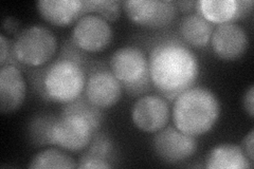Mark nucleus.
Here are the masks:
<instances>
[{"mask_svg": "<svg viewBox=\"0 0 254 169\" xmlns=\"http://www.w3.org/2000/svg\"><path fill=\"white\" fill-rule=\"evenodd\" d=\"M110 71L130 95H140L149 90L148 57L140 48L125 46L110 58Z\"/></svg>", "mask_w": 254, "mask_h": 169, "instance_id": "39448f33", "label": "nucleus"}, {"mask_svg": "<svg viewBox=\"0 0 254 169\" xmlns=\"http://www.w3.org/2000/svg\"><path fill=\"white\" fill-rule=\"evenodd\" d=\"M27 86L21 71L12 63L0 70V112L9 114L18 110L26 98Z\"/></svg>", "mask_w": 254, "mask_h": 169, "instance_id": "4468645a", "label": "nucleus"}, {"mask_svg": "<svg viewBox=\"0 0 254 169\" xmlns=\"http://www.w3.org/2000/svg\"><path fill=\"white\" fill-rule=\"evenodd\" d=\"M244 109L247 112L248 115L252 118L254 116V87L250 86L249 89L246 91L243 99Z\"/></svg>", "mask_w": 254, "mask_h": 169, "instance_id": "b1692460", "label": "nucleus"}, {"mask_svg": "<svg viewBox=\"0 0 254 169\" xmlns=\"http://www.w3.org/2000/svg\"><path fill=\"white\" fill-rule=\"evenodd\" d=\"M12 55V46H10L9 40L3 34L0 35V65L5 66L9 62L10 56Z\"/></svg>", "mask_w": 254, "mask_h": 169, "instance_id": "4be33fe9", "label": "nucleus"}, {"mask_svg": "<svg viewBox=\"0 0 254 169\" xmlns=\"http://www.w3.org/2000/svg\"><path fill=\"white\" fill-rule=\"evenodd\" d=\"M31 169H47V168H77L75 161L57 148L45 149L31 160L29 164Z\"/></svg>", "mask_w": 254, "mask_h": 169, "instance_id": "6ab92c4d", "label": "nucleus"}, {"mask_svg": "<svg viewBox=\"0 0 254 169\" xmlns=\"http://www.w3.org/2000/svg\"><path fill=\"white\" fill-rule=\"evenodd\" d=\"M153 149L163 162L178 164L196 154L197 141L194 136L184 133L175 126H169L155 133Z\"/></svg>", "mask_w": 254, "mask_h": 169, "instance_id": "1a4fd4ad", "label": "nucleus"}, {"mask_svg": "<svg viewBox=\"0 0 254 169\" xmlns=\"http://www.w3.org/2000/svg\"><path fill=\"white\" fill-rule=\"evenodd\" d=\"M57 116L39 115L32 119L29 125L30 138L36 146H46L49 144V132L52 123Z\"/></svg>", "mask_w": 254, "mask_h": 169, "instance_id": "412c9836", "label": "nucleus"}, {"mask_svg": "<svg viewBox=\"0 0 254 169\" xmlns=\"http://www.w3.org/2000/svg\"><path fill=\"white\" fill-rule=\"evenodd\" d=\"M214 25L199 13H190L181 19L179 34L184 42L194 48H203L211 42Z\"/></svg>", "mask_w": 254, "mask_h": 169, "instance_id": "f3484780", "label": "nucleus"}, {"mask_svg": "<svg viewBox=\"0 0 254 169\" xmlns=\"http://www.w3.org/2000/svg\"><path fill=\"white\" fill-rule=\"evenodd\" d=\"M78 160L77 168L103 169L111 168L114 157V145L107 135L94 134L89 146Z\"/></svg>", "mask_w": 254, "mask_h": 169, "instance_id": "a211bd4d", "label": "nucleus"}, {"mask_svg": "<svg viewBox=\"0 0 254 169\" xmlns=\"http://www.w3.org/2000/svg\"><path fill=\"white\" fill-rule=\"evenodd\" d=\"M241 148L245 152V155L247 156V158L253 163V156H254V130L251 129L249 133L245 136V139L243 140L242 146Z\"/></svg>", "mask_w": 254, "mask_h": 169, "instance_id": "5701e85b", "label": "nucleus"}, {"mask_svg": "<svg viewBox=\"0 0 254 169\" xmlns=\"http://www.w3.org/2000/svg\"><path fill=\"white\" fill-rule=\"evenodd\" d=\"M252 166L243 149L233 144L218 145L205 159V167L209 169H250Z\"/></svg>", "mask_w": 254, "mask_h": 169, "instance_id": "dca6fc26", "label": "nucleus"}, {"mask_svg": "<svg viewBox=\"0 0 254 169\" xmlns=\"http://www.w3.org/2000/svg\"><path fill=\"white\" fill-rule=\"evenodd\" d=\"M36 7L44 20L58 27L72 25L83 16L82 0H39Z\"/></svg>", "mask_w": 254, "mask_h": 169, "instance_id": "2eb2a0df", "label": "nucleus"}, {"mask_svg": "<svg viewBox=\"0 0 254 169\" xmlns=\"http://www.w3.org/2000/svg\"><path fill=\"white\" fill-rule=\"evenodd\" d=\"M123 86L110 70L93 71L86 79L85 99L100 110L114 107L122 96Z\"/></svg>", "mask_w": 254, "mask_h": 169, "instance_id": "9b49d317", "label": "nucleus"}, {"mask_svg": "<svg viewBox=\"0 0 254 169\" xmlns=\"http://www.w3.org/2000/svg\"><path fill=\"white\" fill-rule=\"evenodd\" d=\"M171 110L168 100L162 95H143L133 104L131 120L139 130L156 133L163 129L170 122Z\"/></svg>", "mask_w": 254, "mask_h": 169, "instance_id": "9d476101", "label": "nucleus"}, {"mask_svg": "<svg viewBox=\"0 0 254 169\" xmlns=\"http://www.w3.org/2000/svg\"><path fill=\"white\" fill-rule=\"evenodd\" d=\"M78 52L70 55L63 52L59 59L45 69L39 88L47 100L67 105L81 98L87 77Z\"/></svg>", "mask_w": 254, "mask_h": 169, "instance_id": "20e7f679", "label": "nucleus"}, {"mask_svg": "<svg viewBox=\"0 0 254 169\" xmlns=\"http://www.w3.org/2000/svg\"><path fill=\"white\" fill-rule=\"evenodd\" d=\"M220 114L216 95L208 88L192 87L174 100V126L190 136L202 135L215 126Z\"/></svg>", "mask_w": 254, "mask_h": 169, "instance_id": "7ed1b4c3", "label": "nucleus"}, {"mask_svg": "<svg viewBox=\"0 0 254 169\" xmlns=\"http://www.w3.org/2000/svg\"><path fill=\"white\" fill-rule=\"evenodd\" d=\"M148 69L155 89L170 101L194 87L199 75L197 56L176 39L163 40L150 50Z\"/></svg>", "mask_w": 254, "mask_h": 169, "instance_id": "f257e3e1", "label": "nucleus"}, {"mask_svg": "<svg viewBox=\"0 0 254 169\" xmlns=\"http://www.w3.org/2000/svg\"><path fill=\"white\" fill-rule=\"evenodd\" d=\"M102 120L101 110L86 99L65 105L60 116L51 125L49 144L63 150L77 152L89 146Z\"/></svg>", "mask_w": 254, "mask_h": 169, "instance_id": "f03ea898", "label": "nucleus"}, {"mask_svg": "<svg viewBox=\"0 0 254 169\" xmlns=\"http://www.w3.org/2000/svg\"><path fill=\"white\" fill-rule=\"evenodd\" d=\"M122 9L133 23L148 29L165 28L177 13L176 2L170 0H127Z\"/></svg>", "mask_w": 254, "mask_h": 169, "instance_id": "6e6552de", "label": "nucleus"}, {"mask_svg": "<svg viewBox=\"0 0 254 169\" xmlns=\"http://www.w3.org/2000/svg\"><path fill=\"white\" fill-rule=\"evenodd\" d=\"M58 51L54 33L43 26L23 29L12 44V56L23 66L42 67L49 62Z\"/></svg>", "mask_w": 254, "mask_h": 169, "instance_id": "423d86ee", "label": "nucleus"}, {"mask_svg": "<svg viewBox=\"0 0 254 169\" xmlns=\"http://www.w3.org/2000/svg\"><path fill=\"white\" fill-rule=\"evenodd\" d=\"M114 37L110 23L100 16L86 14L79 18L71 33V44L85 53H98L110 45Z\"/></svg>", "mask_w": 254, "mask_h": 169, "instance_id": "0eeeda50", "label": "nucleus"}, {"mask_svg": "<svg viewBox=\"0 0 254 169\" xmlns=\"http://www.w3.org/2000/svg\"><path fill=\"white\" fill-rule=\"evenodd\" d=\"M197 12L211 23L235 22L247 16L253 7L252 0H200Z\"/></svg>", "mask_w": 254, "mask_h": 169, "instance_id": "ddd939ff", "label": "nucleus"}, {"mask_svg": "<svg viewBox=\"0 0 254 169\" xmlns=\"http://www.w3.org/2000/svg\"><path fill=\"white\" fill-rule=\"evenodd\" d=\"M121 5V2L115 0H87L83 1V15H97L110 23L120 17Z\"/></svg>", "mask_w": 254, "mask_h": 169, "instance_id": "aec40b11", "label": "nucleus"}, {"mask_svg": "<svg viewBox=\"0 0 254 169\" xmlns=\"http://www.w3.org/2000/svg\"><path fill=\"white\" fill-rule=\"evenodd\" d=\"M210 43L218 58L232 61L241 58L247 52L249 36L236 22H227L214 28Z\"/></svg>", "mask_w": 254, "mask_h": 169, "instance_id": "f8f14e48", "label": "nucleus"}]
</instances>
